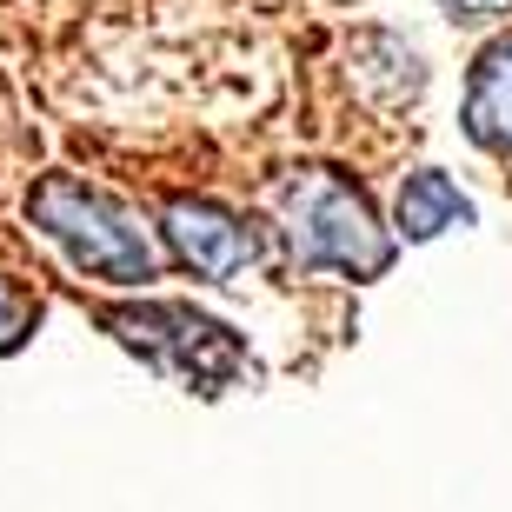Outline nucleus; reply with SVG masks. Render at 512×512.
<instances>
[{"mask_svg":"<svg viewBox=\"0 0 512 512\" xmlns=\"http://www.w3.org/2000/svg\"><path fill=\"white\" fill-rule=\"evenodd\" d=\"M27 220L40 240H54L87 280L114 286H147L160 280V240L147 233V220L114 200V193L87 187L74 173H40L27 187Z\"/></svg>","mask_w":512,"mask_h":512,"instance_id":"nucleus-1","label":"nucleus"},{"mask_svg":"<svg viewBox=\"0 0 512 512\" xmlns=\"http://www.w3.org/2000/svg\"><path fill=\"white\" fill-rule=\"evenodd\" d=\"M280 220L300 266H333L346 280H380L393 266V233L346 173L300 167L280 180Z\"/></svg>","mask_w":512,"mask_h":512,"instance_id":"nucleus-2","label":"nucleus"},{"mask_svg":"<svg viewBox=\"0 0 512 512\" xmlns=\"http://www.w3.org/2000/svg\"><path fill=\"white\" fill-rule=\"evenodd\" d=\"M100 326L114 333L127 353L153 366V373H173V380L200 386V393H220L247 373V346L240 333L207 313H193L180 300H140V306H100Z\"/></svg>","mask_w":512,"mask_h":512,"instance_id":"nucleus-3","label":"nucleus"},{"mask_svg":"<svg viewBox=\"0 0 512 512\" xmlns=\"http://www.w3.org/2000/svg\"><path fill=\"white\" fill-rule=\"evenodd\" d=\"M160 240H167V253L187 273H200V280H240L253 260H260V233H253V220H240L233 207H220V200H167L160 207Z\"/></svg>","mask_w":512,"mask_h":512,"instance_id":"nucleus-4","label":"nucleus"},{"mask_svg":"<svg viewBox=\"0 0 512 512\" xmlns=\"http://www.w3.org/2000/svg\"><path fill=\"white\" fill-rule=\"evenodd\" d=\"M466 140L499 153V160H512V34L493 40L473 60V80H466Z\"/></svg>","mask_w":512,"mask_h":512,"instance_id":"nucleus-5","label":"nucleus"},{"mask_svg":"<svg viewBox=\"0 0 512 512\" xmlns=\"http://www.w3.org/2000/svg\"><path fill=\"white\" fill-rule=\"evenodd\" d=\"M473 220V200L446 180L439 167H419L399 180V200H393V233L399 240H439L446 227H466Z\"/></svg>","mask_w":512,"mask_h":512,"instance_id":"nucleus-6","label":"nucleus"},{"mask_svg":"<svg viewBox=\"0 0 512 512\" xmlns=\"http://www.w3.org/2000/svg\"><path fill=\"white\" fill-rule=\"evenodd\" d=\"M27 333H34V300L14 280H0V353H14Z\"/></svg>","mask_w":512,"mask_h":512,"instance_id":"nucleus-7","label":"nucleus"},{"mask_svg":"<svg viewBox=\"0 0 512 512\" xmlns=\"http://www.w3.org/2000/svg\"><path fill=\"white\" fill-rule=\"evenodd\" d=\"M453 20H506L512 14V0H439Z\"/></svg>","mask_w":512,"mask_h":512,"instance_id":"nucleus-8","label":"nucleus"}]
</instances>
